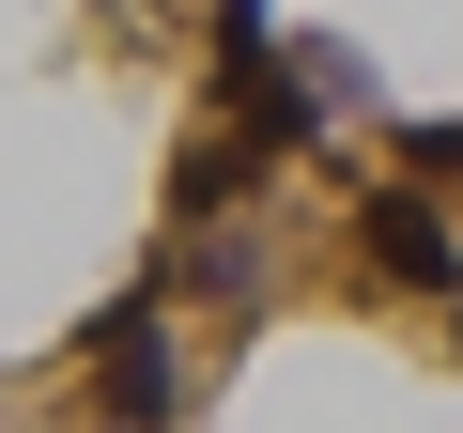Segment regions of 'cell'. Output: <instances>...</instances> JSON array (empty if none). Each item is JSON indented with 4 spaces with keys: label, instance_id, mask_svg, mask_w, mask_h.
<instances>
[{
    "label": "cell",
    "instance_id": "7a4b0ae2",
    "mask_svg": "<svg viewBox=\"0 0 463 433\" xmlns=\"http://www.w3.org/2000/svg\"><path fill=\"white\" fill-rule=\"evenodd\" d=\"M355 248H371L386 279H417V294H463V233H448L432 186H371V201H355Z\"/></svg>",
    "mask_w": 463,
    "mask_h": 433
},
{
    "label": "cell",
    "instance_id": "3957f363",
    "mask_svg": "<svg viewBox=\"0 0 463 433\" xmlns=\"http://www.w3.org/2000/svg\"><path fill=\"white\" fill-rule=\"evenodd\" d=\"M232 16H248V0H232Z\"/></svg>",
    "mask_w": 463,
    "mask_h": 433
},
{
    "label": "cell",
    "instance_id": "6da1fadb",
    "mask_svg": "<svg viewBox=\"0 0 463 433\" xmlns=\"http://www.w3.org/2000/svg\"><path fill=\"white\" fill-rule=\"evenodd\" d=\"M78 371L109 387V418H124V433H155V418H170V294H124V310H93Z\"/></svg>",
    "mask_w": 463,
    "mask_h": 433
}]
</instances>
